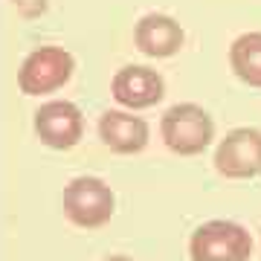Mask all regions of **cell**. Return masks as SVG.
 Returning a JSON list of instances; mask_svg holds the SVG:
<instances>
[{
    "label": "cell",
    "instance_id": "6",
    "mask_svg": "<svg viewBox=\"0 0 261 261\" xmlns=\"http://www.w3.org/2000/svg\"><path fill=\"white\" fill-rule=\"evenodd\" d=\"M35 134L38 140L56 151L73 148L84 134L82 111L67 99H53L35 111Z\"/></svg>",
    "mask_w": 261,
    "mask_h": 261
},
{
    "label": "cell",
    "instance_id": "3",
    "mask_svg": "<svg viewBox=\"0 0 261 261\" xmlns=\"http://www.w3.org/2000/svg\"><path fill=\"white\" fill-rule=\"evenodd\" d=\"M113 197L111 186L99 177H75L64 189V215L82 229H99L113 218Z\"/></svg>",
    "mask_w": 261,
    "mask_h": 261
},
{
    "label": "cell",
    "instance_id": "8",
    "mask_svg": "<svg viewBox=\"0 0 261 261\" xmlns=\"http://www.w3.org/2000/svg\"><path fill=\"white\" fill-rule=\"evenodd\" d=\"M134 41H137V49L145 53L151 58H171L177 56L183 41H186V32L171 15H160V12H151L145 18H140L137 23V32H134Z\"/></svg>",
    "mask_w": 261,
    "mask_h": 261
},
{
    "label": "cell",
    "instance_id": "10",
    "mask_svg": "<svg viewBox=\"0 0 261 261\" xmlns=\"http://www.w3.org/2000/svg\"><path fill=\"white\" fill-rule=\"evenodd\" d=\"M232 73L250 87H261V32H244L229 47Z\"/></svg>",
    "mask_w": 261,
    "mask_h": 261
},
{
    "label": "cell",
    "instance_id": "2",
    "mask_svg": "<svg viewBox=\"0 0 261 261\" xmlns=\"http://www.w3.org/2000/svg\"><path fill=\"white\" fill-rule=\"evenodd\" d=\"M192 261H250L252 238L235 221H206L189 238Z\"/></svg>",
    "mask_w": 261,
    "mask_h": 261
},
{
    "label": "cell",
    "instance_id": "1",
    "mask_svg": "<svg viewBox=\"0 0 261 261\" xmlns=\"http://www.w3.org/2000/svg\"><path fill=\"white\" fill-rule=\"evenodd\" d=\"M160 134L168 151L180 157H195V154H203L215 140V122L200 105L183 102L163 113Z\"/></svg>",
    "mask_w": 261,
    "mask_h": 261
},
{
    "label": "cell",
    "instance_id": "4",
    "mask_svg": "<svg viewBox=\"0 0 261 261\" xmlns=\"http://www.w3.org/2000/svg\"><path fill=\"white\" fill-rule=\"evenodd\" d=\"M73 70H75V61L64 47H41L23 58L18 84L27 96H44L64 87L70 82Z\"/></svg>",
    "mask_w": 261,
    "mask_h": 261
},
{
    "label": "cell",
    "instance_id": "11",
    "mask_svg": "<svg viewBox=\"0 0 261 261\" xmlns=\"http://www.w3.org/2000/svg\"><path fill=\"white\" fill-rule=\"evenodd\" d=\"M105 261H134V258H128V255H111V258H105Z\"/></svg>",
    "mask_w": 261,
    "mask_h": 261
},
{
    "label": "cell",
    "instance_id": "9",
    "mask_svg": "<svg viewBox=\"0 0 261 261\" xmlns=\"http://www.w3.org/2000/svg\"><path fill=\"white\" fill-rule=\"evenodd\" d=\"M99 137L116 154H137L148 145V125L134 113L108 111L99 119Z\"/></svg>",
    "mask_w": 261,
    "mask_h": 261
},
{
    "label": "cell",
    "instance_id": "7",
    "mask_svg": "<svg viewBox=\"0 0 261 261\" xmlns=\"http://www.w3.org/2000/svg\"><path fill=\"white\" fill-rule=\"evenodd\" d=\"M111 90L119 105H125L130 111H142V108H154L166 96V84H163V75L157 70L128 64L113 75Z\"/></svg>",
    "mask_w": 261,
    "mask_h": 261
},
{
    "label": "cell",
    "instance_id": "5",
    "mask_svg": "<svg viewBox=\"0 0 261 261\" xmlns=\"http://www.w3.org/2000/svg\"><path fill=\"white\" fill-rule=\"evenodd\" d=\"M218 174L229 180H250L261 174V130L235 128L229 130L215 151Z\"/></svg>",
    "mask_w": 261,
    "mask_h": 261
}]
</instances>
